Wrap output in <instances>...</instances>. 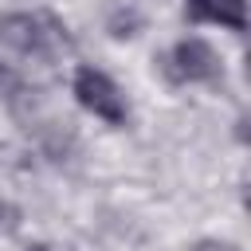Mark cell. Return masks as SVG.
<instances>
[{"instance_id": "1", "label": "cell", "mask_w": 251, "mask_h": 251, "mask_svg": "<svg viewBox=\"0 0 251 251\" xmlns=\"http://www.w3.org/2000/svg\"><path fill=\"white\" fill-rule=\"evenodd\" d=\"M0 43L20 51V55H31V59H55V55L75 47L67 24L55 20L51 12H8V16H0Z\"/></svg>"}, {"instance_id": "2", "label": "cell", "mask_w": 251, "mask_h": 251, "mask_svg": "<svg viewBox=\"0 0 251 251\" xmlns=\"http://www.w3.org/2000/svg\"><path fill=\"white\" fill-rule=\"evenodd\" d=\"M71 94H75V102L86 114L102 118L106 126H126V118H129V106H126L122 86L106 71H98V67H78L75 78H71Z\"/></svg>"}, {"instance_id": "3", "label": "cell", "mask_w": 251, "mask_h": 251, "mask_svg": "<svg viewBox=\"0 0 251 251\" xmlns=\"http://www.w3.org/2000/svg\"><path fill=\"white\" fill-rule=\"evenodd\" d=\"M169 71L180 82H216L224 78V59L208 39H180L169 55Z\"/></svg>"}, {"instance_id": "4", "label": "cell", "mask_w": 251, "mask_h": 251, "mask_svg": "<svg viewBox=\"0 0 251 251\" xmlns=\"http://www.w3.org/2000/svg\"><path fill=\"white\" fill-rule=\"evenodd\" d=\"M184 12L196 24H220L231 31H247V0H184Z\"/></svg>"}, {"instance_id": "5", "label": "cell", "mask_w": 251, "mask_h": 251, "mask_svg": "<svg viewBox=\"0 0 251 251\" xmlns=\"http://www.w3.org/2000/svg\"><path fill=\"white\" fill-rule=\"evenodd\" d=\"M16 224H20V208L8 204V200H0V235H8Z\"/></svg>"}, {"instance_id": "6", "label": "cell", "mask_w": 251, "mask_h": 251, "mask_svg": "<svg viewBox=\"0 0 251 251\" xmlns=\"http://www.w3.org/2000/svg\"><path fill=\"white\" fill-rule=\"evenodd\" d=\"M192 251H239L235 243H227V239H200Z\"/></svg>"}, {"instance_id": "7", "label": "cell", "mask_w": 251, "mask_h": 251, "mask_svg": "<svg viewBox=\"0 0 251 251\" xmlns=\"http://www.w3.org/2000/svg\"><path fill=\"white\" fill-rule=\"evenodd\" d=\"M24 251H51V247H47V243H27Z\"/></svg>"}]
</instances>
